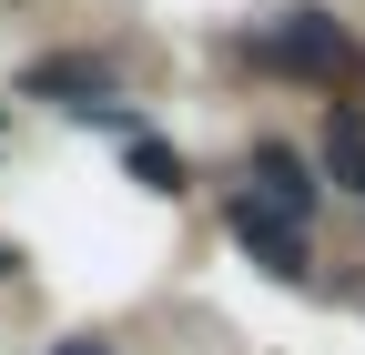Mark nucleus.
<instances>
[{
	"label": "nucleus",
	"mask_w": 365,
	"mask_h": 355,
	"mask_svg": "<svg viewBox=\"0 0 365 355\" xmlns=\"http://www.w3.org/2000/svg\"><path fill=\"white\" fill-rule=\"evenodd\" d=\"M325 183L365 203V102H325Z\"/></svg>",
	"instance_id": "nucleus-4"
},
{
	"label": "nucleus",
	"mask_w": 365,
	"mask_h": 355,
	"mask_svg": "<svg viewBox=\"0 0 365 355\" xmlns=\"http://www.w3.org/2000/svg\"><path fill=\"white\" fill-rule=\"evenodd\" d=\"M254 203L284 213V224H304V213H314V173H304L284 143H254Z\"/></svg>",
	"instance_id": "nucleus-3"
},
{
	"label": "nucleus",
	"mask_w": 365,
	"mask_h": 355,
	"mask_svg": "<svg viewBox=\"0 0 365 355\" xmlns=\"http://www.w3.org/2000/svg\"><path fill=\"white\" fill-rule=\"evenodd\" d=\"M0 274H21V254H11V244H0Z\"/></svg>",
	"instance_id": "nucleus-7"
},
{
	"label": "nucleus",
	"mask_w": 365,
	"mask_h": 355,
	"mask_svg": "<svg viewBox=\"0 0 365 355\" xmlns=\"http://www.w3.org/2000/svg\"><path fill=\"white\" fill-rule=\"evenodd\" d=\"M31 92H71L61 112H91V102L112 92V71H102V61H41V71H31Z\"/></svg>",
	"instance_id": "nucleus-5"
},
{
	"label": "nucleus",
	"mask_w": 365,
	"mask_h": 355,
	"mask_svg": "<svg viewBox=\"0 0 365 355\" xmlns=\"http://www.w3.org/2000/svg\"><path fill=\"white\" fill-rule=\"evenodd\" d=\"M254 61H264V71H294V81H335V71H355V41H345L325 11H284V21L254 41Z\"/></svg>",
	"instance_id": "nucleus-1"
},
{
	"label": "nucleus",
	"mask_w": 365,
	"mask_h": 355,
	"mask_svg": "<svg viewBox=\"0 0 365 355\" xmlns=\"http://www.w3.org/2000/svg\"><path fill=\"white\" fill-rule=\"evenodd\" d=\"M234 244L264 264V274H284V284H304V234L284 224V213H264L254 193H234Z\"/></svg>",
	"instance_id": "nucleus-2"
},
{
	"label": "nucleus",
	"mask_w": 365,
	"mask_h": 355,
	"mask_svg": "<svg viewBox=\"0 0 365 355\" xmlns=\"http://www.w3.org/2000/svg\"><path fill=\"white\" fill-rule=\"evenodd\" d=\"M132 183L143 193H182V153H163L153 132H132Z\"/></svg>",
	"instance_id": "nucleus-6"
}]
</instances>
